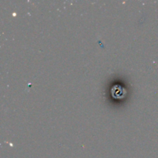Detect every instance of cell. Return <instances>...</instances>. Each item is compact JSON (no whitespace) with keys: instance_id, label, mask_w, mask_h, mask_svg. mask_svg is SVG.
<instances>
[{"instance_id":"6da1fadb","label":"cell","mask_w":158,"mask_h":158,"mask_svg":"<svg viewBox=\"0 0 158 158\" xmlns=\"http://www.w3.org/2000/svg\"><path fill=\"white\" fill-rule=\"evenodd\" d=\"M111 91H112L113 97H115V98H121V97H124L125 94H127L126 89L120 85L114 86Z\"/></svg>"}]
</instances>
